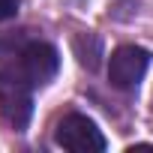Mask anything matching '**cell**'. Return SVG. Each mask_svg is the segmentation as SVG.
Instances as JSON below:
<instances>
[{
  "mask_svg": "<svg viewBox=\"0 0 153 153\" xmlns=\"http://www.w3.org/2000/svg\"><path fill=\"white\" fill-rule=\"evenodd\" d=\"M9 57H12V66L24 75L33 87H45L54 75H57V69H60V54H57V48H54L51 42L30 39L27 33H24L21 45H18ZM9 57H6V60H9Z\"/></svg>",
  "mask_w": 153,
  "mask_h": 153,
  "instance_id": "7a4b0ae2",
  "label": "cell"
},
{
  "mask_svg": "<svg viewBox=\"0 0 153 153\" xmlns=\"http://www.w3.org/2000/svg\"><path fill=\"white\" fill-rule=\"evenodd\" d=\"M18 6H21V0H0V21H9L18 15Z\"/></svg>",
  "mask_w": 153,
  "mask_h": 153,
  "instance_id": "8992f818",
  "label": "cell"
},
{
  "mask_svg": "<svg viewBox=\"0 0 153 153\" xmlns=\"http://www.w3.org/2000/svg\"><path fill=\"white\" fill-rule=\"evenodd\" d=\"M84 45H87V33L75 39V54H78L81 66H87V69H96V66H99V39H96V36H90V51H87Z\"/></svg>",
  "mask_w": 153,
  "mask_h": 153,
  "instance_id": "5b68a950",
  "label": "cell"
},
{
  "mask_svg": "<svg viewBox=\"0 0 153 153\" xmlns=\"http://www.w3.org/2000/svg\"><path fill=\"white\" fill-rule=\"evenodd\" d=\"M150 66V51L141 45H120L108 57V81L117 90H135Z\"/></svg>",
  "mask_w": 153,
  "mask_h": 153,
  "instance_id": "277c9868",
  "label": "cell"
},
{
  "mask_svg": "<svg viewBox=\"0 0 153 153\" xmlns=\"http://www.w3.org/2000/svg\"><path fill=\"white\" fill-rule=\"evenodd\" d=\"M54 141L63 147V150H72V153H102L105 150V135L99 132V126L84 117V114H66L57 129H54Z\"/></svg>",
  "mask_w": 153,
  "mask_h": 153,
  "instance_id": "3957f363",
  "label": "cell"
},
{
  "mask_svg": "<svg viewBox=\"0 0 153 153\" xmlns=\"http://www.w3.org/2000/svg\"><path fill=\"white\" fill-rule=\"evenodd\" d=\"M33 84L12 66H0V117L15 132H24L30 117H33Z\"/></svg>",
  "mask_w": 153,
  "mask_h": 153,
  "instance_id": "6da1fadb",
  "label": "cell"
}]
</instances>
